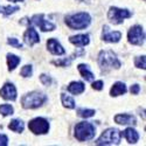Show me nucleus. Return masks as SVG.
Instances as JSON below:
<instances>
[{
  "label": "nucleus",
  "mask_w": 146,
  "mask_h": 146,
  "mask_svg": "<svg viewBox=\"0 0 146 146\" xmlns=\"http://www.w3.org/2000/svg\"><path fill=\"white\" fill-rule=\"evenodd\" d=\"M64 21L66 25L70 29H84L90 25L91 17L89 13H86V12H80V13L67 15Z\"/></svg>",
  "instance_id": "nucleus-1"
},
{
  "label": "nucleus",
  "mask_w": 146,
  "mask_h": 146,
  "mask_svg": "<svg viewBox=\"0 0 146 146\" xmlns=\"http://www.w3.org/2000/svg\"><path fill=\"white\" fill-rule=\"evenodd\" d=\"M47 96L39 91H32L21 98V105L23 109H38L44 104Z\"/></svg>",
  "instance_id": "nucleus-2"
},
{
  "label": "nucleus",
  "mask_w": 146,
  "mask_h": 146,
  "mask_svg": "<svg viewBox=\"0 0 146 146\" xmlns=\"http://www.w3.org/2000/svg\"><path fill=\"white\" fill-rule=\"evenodd\" d=\"M98 63L102 69L105 71L109 69H119L121 63L117 58V55L112 50H102L98 55Z\"/></svg>",
  "instance_id": "nucleus-3"
},
{
  "label": "nucleus",
  "mask_w": 146,
  "mask_h": 146,
  "mask_svg": "<svg viewBox=\"0 0 146 146\" xmlns=\"http://www.w3.org/2000/svg\"><path fill=\"white\" fill-rule=\"evenodd\" d=\"M96 135L95 126L89 121H81L75 126V138L78 141L91 140Z\"/></svg>",
  "instance_id": "nucleus-4"
},
{
  "label": "nucleus",
  "mask_w": 146,
  "mask_h": 146,
  "mask_svg": "<svg viewBox=\"0 0 146 146\" xmlns=\"http://www.w3.org/2000/svg\"><path fill=\"white\" fill-rule=\"evenodd\" d=\"M121 133L117 129H108L105 130L101 137L96 140V145H118L120 143Z\"/></svg>",
  "instance_id": "nucleus-5"
},
{
  "label": "nucleus",
  "mask_w": 146,
  "mask_h": 146,
  "mask_svg": "<svg viewBox=\"0 0 146 146\" xmlns=\"http://www.w3.org/2000/svg\"><path fill=\"white\" fill-rule=\"evenodd\" d=\"M132 17V13L126 8H118V7H110L108 12V18L113 25H120L125 19Z\"/></svg>",
  "instance_id": "nucleus-6"
},
{
  "label": "nucleus",
  "mask_w": 146,
  "mask_h": 146,
  "mask_svg": "<svg viewBox=\"0 0 146 146\" xmlns=\"http://www.w3.org/2000/svg\"><path fill=\"white\" fill-rule=\"evenodd\" d=\"M28 129L34 135H46L49 131V123L42 117H36L28 123Z\"/></svg>",
  "instance_id": "nucleus-7"
},
{
  "label": "nucleus",
  "mask_w": 146,
  "mask_h": 146,
  "mask_svg": "<svg viewBox=\"0 0 146 146\" xmlns=\"http://www.w3.org/2000/svg\"><path fill=\"white\" fill-rule=\"evenodd\" d=\"M127 40L131 44L141 46L144 43V40H145V33H144L143 27L139 25L131 27L129 33H127Z\"/></svg>",
  "instance_id": "nucleus-8"
},
{
  "label": "nucleus",
  "mask_w": 146,
  "mask_h": 146,
  "mask_svg": "<svg viewBox=\"0 0 146 146\" xmlns=\"http://www.w3.org/2000/svg\"><path fill=\"white\" fill-rule=\"evenodd\" d=\"M29 25L39 26L42 32H52L56 28V26L54 25V23H52V22H49L48 20L44 19L43 14H36L33 18L28 19V26Z\"/></svg>",
  "instance_id": "nucleus-9"
},
{
  "label": "nucleus",
  "mask_w": 146,
  "mask_h": 146,
  "mask_svg": "<svg viewBox=\"0 0 146 146\" xmlns=\"http://www.w3.org/2000/svg\"><path fill=\"white\" fill-rule=\"evenodd\" d=\"M121 39V33L118 31H110L108 26L103 27V32H102V40L105 42H110V43H117L119 42V40Z\"/></svg>",
  "instance_id": "nucleus-10"
},
{
  "label": "nucleus",
  "mask_w": 146,
  "mask_h": 146,
  "mask_svg": "<svg viewBox=\"0 0 146 146\" xmlns=\"http://www.w3.org/2000/svg\"><path fill=\"white\" fill-rule=\"evenodd\" d=\"M0 96L6 101H15L17 100V89L14 84L5 83L4 87L0 89Z\"/></svg>",
  "instance_id": "nucleus-11"
},
{
  "label": "nucleus",
  "mask_w": 146,
  "mask_h": 146,
  "mask_svg": "<svg viewBox=\"0 0 146 146\" xmlns=\"http://www.w3.org/2000/svg\"><path fill=\"white\" fill-rule=\"evenodd\" d=\"M23 41H25L28 46H34L35 43L40 42V36L33 27H29L25 34H23Z\"/></svg>",
  "instance_id": "nucleus-12"
},
{
  "label": "nucleus",
  "mask_w": 146,
  "mask_h": 146,
  "mask_svg": "<svg viewBox=\"0 0 146 146\" xmlns=\"http://www.w3.org/2000/svg\"><path fill=\"white\" fill-rule=\"evenodd\" d=\"M115 121L120 125H137L136 117L132 115H126V113H118L115 116Z\"/></svg>",
  "instance_id": "nucleus-13"
},
{
  "label": "nucleus",
  "mask_w": 146,
  "mask_h": 146,
  "mask_svg": "<svg viewBox=\"0 0 146 146\" xmlns=\"http://www.w3.org/2000/svg\"><path fill=\"white\" fill-rule=\"evenodd\" d=\"M47 48L53 55H63L66 53L64 48L60 44V42L56 39H49L47 41Z\"/></svg>",
  "instance_id": "nucleus-14"
},
{
  "label": "nucleus",
  "mask_w": 146,
  "mask_h": 146,
  "mask_svg": "<svg viewBox=\"0 0 146 146\" xmlns=\"http://www.w3.org/2000/svg\"><path fill=\"white\" fill-rule=\"evenodd\" d=\"M69 41L75 46L83 47V46L89 44L90 36H89V34H78V35H75V36H70Z\"/></svg>",
  "instance_id": "nucleus-15"
},
{
  "label": "nucleus",
  "mask_w": 146,
  "mask_h": 146,
  "mask_svg": "<svg viewBox=\"0 0 146 146\" xmlns=\"http://www.w3.org/2000/svg\"><path fill=\"white\" fill-rule=\"evenodd\" d=\"M121 136H123L129 144H136L138 140H139V135H138V132L135 130V129H132V127H127L125 129L123 132H121Z\"/></svg>",
  "instance_id": "nucleus-16"
},
{
  "label": "nucleus",
  "mask_w": 146,
  "mask_h": 146,
  "mask_svg": "<svg viewBox=\"0 0 146 146\" xmlns=\"http://www.w3.org/2000/svg\"><path fill=\"white\" fill-rule=\"evenodd\" d=\"M67 90L72 94V95H80L82 92H84V90H86V86H84V83L83 82H77V81H74V82H71Z\"/></svg>",
  "instance_id": "nucleus-17"
},
{
  "label": "nucleus",
  "mask_w": 146,
  "mask_h": 146,
  "mask_svg": "<svg viewBox=\"0 0 146 146\" xmlns=\"http://www.w3.org/2000/svg\"><path fill=\"white\" fill-rule=\"evenodd\" d=\"M81 55H84V50H78L72 56L68 57V58H63V60H57V61H52V64L54 66H57V67H68L70 63H71V61L75 58V56H81Z\"/></svg>",
  "instance_id": "nucleus-18"
},
{
  "label": "nucleus",
  "mask_w": 146,
  "mask_h": 146,
  "mask_svg": "<svg viewBox=\"0 0 146 146\" xmlns=\"http://www.w3.org/2000/svg\"><path fill=\"white\" fill-rule=\"evenodd\" d=\"M126 92V86L123 83V82H116L111 90H110V95L112 97H117V96H120V95H124Z\"/></svg>",
  "instance_id": "nucleus-19"
},
{
  "label": "nucleus",
  "mask_w": 146,
  "mask_h": 146,
  "mask_svg": "<svg viewBox=\"0 0 146 146\" xmlns=\"http://www.w3.org/2000/svg\"><path fill=\"white\" fill-rule=\"evenodd\" d=\"M78 71H80V74H81V76L86 80V81H88V82H91V81H94V78H95V75L92 74V72L90 71V69H89V67L87 66V64H78Z\"/></svg>",
  "instance_id": "nucleus-20"
},
{
  "label": "nucleus",
  "mask_w": 146,
  "mask_h": 146,
  "mask_svg": "<svg viewBox=\"0 0 146 146\" xmlns=\"http://www.w3.org/2000/svg\"><path fill=\"white\" fill-rule=\"evenodd\" d=\"M20 61L21 58L14 54H7V66H8V70L12 71V70H14L18 64L20 63Z\"/></svg>",
  "instance_id": "nucleus-21"
},
{
  "label": "nucleus",
  "mask_w": 146,
  "mask_h": 146,
  "mask_svg": "<svg viewBox=\"0 0 146 146\" xmlns=\"http://www.w3.org/2000/svg\"><path fill=\"white\" fill-rule=\"evenodd\" d=\"M23 127H25V125H23V121L20 120V119H13L8 124V129L12 130V131H14V132H17V133H21L23 131Z\"/></svg>",
  "instance_id": "nucleus-22"
},
{
  "label": "nucleus",
  "mask_w": 146,
  "mask_h": 146,
  "mask_svg": "<svg viewBox=\"0 0 146 146\" xmlns=\"http://www.w3.org/2000/svg\"><path fill=\"white\" fill-rule=\"evenodd\" d=\"M61 101L64 108L67 109H75V101L72 97L66 95V94H61Z\"/></svg>",
  "instance_id": "nucleus-23"
},
{
  "label": "nucleus",
  "mask_w": 146,
  "mask_h": 146,
  "mask_svg": "<svg viewBox=\"0 0 146 146\" xmlns=\"http://www.w3.org/2000/svg\"><path fill=\"white\" fill-rule=\"evenodd\" d=\"M19 9H20L19 6H6V7H1V6H0V14L7 17V15H11V14L15 13V12L19 11Z\"/></svg>",
  "instance_id": "nucleus-24"
},
{
  "label": "nucleus",
  "mask_w": 146,
  "mask_h": 146,
  "mask_svg": "<svg viewBox=\"0 0 146 146\" xmlns=\"http://www.w3.org/2000/svg\"><path fill=\"white\" fill-rule=\"evenodd\" d=\"M13 112H14V109H13V106H12V105H9V104L0 105V115H3L4 117L13 115Z\"/></svg>",
  "instance_id": "nucleus-25"
},
{
  "label": "nucleus",
  "mask_w": 146,
  "mask_h": 146,
  "mask_svg": "<svg viewBox=\"0 0 146 146\" xmlns=\"http://www.w3.org/2000/svg\"><path fill=\"white\" fill-rule=\"evenodd\" d=\"M95 115V110H90V109H78L77 110V116L82 118H90Z\"/></svg>",
  "instance_id": "nucleus-26"
},
{
  "label": "nucleus",
  "mask_w": 146,
  "mask_h": 146,
  "mask_svg": "<svg viewBox=\"0 0 146 146\" xmlns=\"http://www.w3.org/2000/svg\"><path fill=\"white\" fill-rule=\"evenodd\" d=\"M33 74V67L31 64H26V66H23L22 69L20 70V75L22 77H31Z\"/></svg>",
  "instance_id": "nucleus-27"
},
{
  "label": "nucleus",
  "mask_w": 146,
  "mask_h": 146,
  "mask_svg": "<svg viewBox=\"0 0 146 146\" xmlns=\"http://www.w3.org/2000/svg\"><path fill=\"white\" fill-rule=\"evenodd\" d=\"M135 66L137 67V68H140V69H146V58H145V56L143 55V56H137L136 58H135Z\"/></svg>",
  "instance_id": "nucleus-28"
},
{
  "label": "nucleus",
  "mask_w": 146,
  "mask_h": 146,
  "mask_svg": "<svg viewBox=\"0 0 146 146\" xmlns=\"http://www.w3.org/2000/svg\"><path fill=\"white\" fill-rule=\"evenodd\" d=\"M40 82L43 84V86H50L52 84V82H53V80H52V77L49 76V75H46V74H42V75H40Z\"/></svg>",
  "instance_id": "nucleus-29"
},
{
  "label": "nucleus",
  "mask_w": 146,
  "mask_h": 146,
  "mask_svg": "<svg viewBox=\"0 0 146 146\" xmlns=\"http://www.w3.org/2000/svg\"><path fill=\"white\" fill-rule=\"evenodd\" d=\"M7 43L11 44L12 47H14V48H18V49H20V48H22V44L15 39V38H9L7 40Z\"/></svg>",
  "instance_id": "nucleus-30"
},
{
  "label": "nucleus",
  "mask_w": 146,
  "mask_h": 146,
  "mask_svg": "<svg viewBox=\"0 0 146 146\" xmlns=\"http://www.w3.org/2000/svg\"><path fill=\"white\" fill-rule=\"evenodd\" d=\"M103 86H104V83H103V81H95L94 83H92V89L94 90H102L103 89Z\"/></svg>",
  "instance_id": "nucleus-31"
},
{
  "label": "nucleus",
  "mask_w": 146,
  "mask_h": 146,
  "mask_svg": "<svg viewBox=\"0 0 146 146\" xmlns=\"http://www.w3.org/2000/svg\"><path fill=\"white\" fill-rule=\"evenodd\" d=\"M130 91L132 95H138L139 91H140V87H139V84H133V86H131L130 88Z\"/></svg>",
  "instance_id": "nucleus-32"
},
{
  "label": "nucleus",
  "mask_w": 146,
  "mask_h": 146,
  "mask_svg": "<svg viewBox=\"0 0 146 146\" xmlns=\"http://www.w3.org/2000/svg\"><path fill=\"white\" fill-rule=\"evenodd\" d=\"M8 144V138L5 135H0V146H6Z\"/></svg>",
  "instance_id": "nucleus-33"
},
{
  "label": "nucleus",
  "mask_w": 146,
  "mask_h": 146,
  "mask_svg": "<svg viewBox=\"0 0 146 146\" xmlns=\"http://www.w3.org/2000/svg\"><path fill=\"white\" fill-rule=\"evenodd\" d=\"M9 1H14V3H19V1H23V0H9Z\"/></svg>",
  "instance_id": "nucleus-34"
},
{
  "label": "nucleus",
  "mask_w": 146,
  "mask_h": 146,
  "mask_svg": "<svg viewBox=\"0 0 146 146\" xmlns=\"http://www.w3.org/2000/svg\"><path fill=\"white\" fill-rule=\"evenodd\" d=\"M77 1H83V0H77Z\"/></svg>",
  "instance_id": "nucleus-35"
}]
</instances>
